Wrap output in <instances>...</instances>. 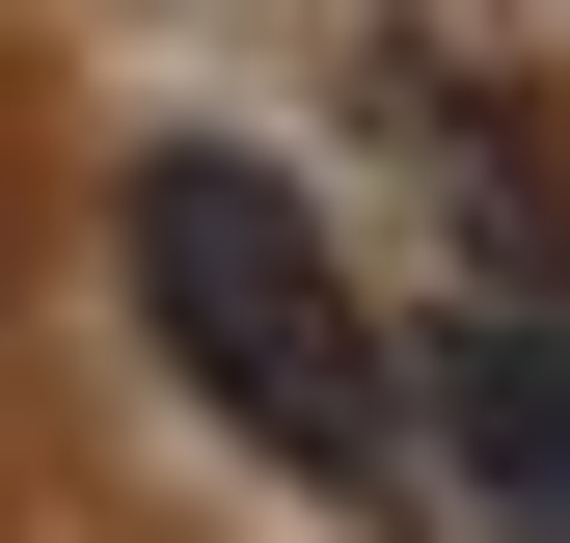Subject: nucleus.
<instances>
[{"mask_svg": "<svg viewBox=\"0 0 570 543\" xmlns=\"http://www.w3.org/2000/svg\"><path fill=\"white\" fill-rule=\"evenodd\" d=\"M136 299H164V354L245 407L299 490H407V407H381V326H353V272H326V218L272 164H218V136H164L136 164Z\"/></svg>", "mask_w": 570, "mask_h": 543, "instance_id": "obj_1", "label": "nucleus"}, {"mask_svg": "<svg viewBox=\"0 0 570 543\" xmlns=\"http://www.w3.org/2000/svg\"><path fill=\"white\" fill-rule=\"evenodd\" d=\"M435 407H462V462L517 516H570V354H517V326H435Z\"/></svg>", "mask_w": 570, "mask_h": 543, "instance_id": "obj_2", "label": "nucleus"}]
</instances>
